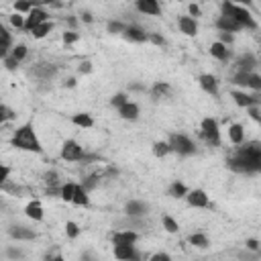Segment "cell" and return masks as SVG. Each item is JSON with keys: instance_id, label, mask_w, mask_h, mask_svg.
<instances>
[{"instance_id": "1", "label": "cell", "mask_w": 261, "mask_h": 261, "mask_svg": "<svg viewBox=\"0 0 261 261\" xmlns=\"http://www.w3.org/2000/svg\"><path fill=\"white\" fill-rule=\"evenodd\" d=\"M227 167L233 169L235 173H245L253 176L261 171V143L251 141L243 143L235 149V153L227 159Z\"/></svg>"}, {"instance_id": "2", "label": "cell", "mask_w": 261, "mask_h": 261, "mask_svg": "<svg viewBox=\"0 0 261 261\" xmlns=\"http://www.w3.org/2000/svg\"><path fill=\"white\" fill-rule=\"evenodd\" d=\"M11 145H13L15 149H21V151L43 153V145H41L39 137H37L35 127H33L31 121L25 123V125H21V127L13 133V137H11Z\"/></svg>"}, {"instance_id": "3", "label": "cell", "mask_w": 261, "mask_h": 261, "mask_svg": "<svg viewBox=\"0 0 261 261\" xmlns=\"http://www.w3.org/2000/svg\"><path fill=\"white\" fill-rule=\"evenodd\" d=\"M220 11H222V15L233 17L243 29H251V31L257 29V21L253 19V15H251L245 7H239V5H233V3H222V5H220Z\"/></svg>"}, {"instance_id": "4", "label": "cell", "mask_w": 261, "mask_h": 261, "mask_svg": "<svg viewBox=\"0 0 261 261\" xmlns=\"http://www.w3.org/2000/svg\"><path fill=\"white\" fill-rule=\"evenodd\" d=\"M167 145L180 157H190L196 153V143L188 135H182V133H171L167 139Z\"/></svg>"}, {"instance_id": "5", "label": "cell", "mask_w": 261, "mask_h": 261, "mask_svg": "<svg viewBox=\"0 0 261 261\" xmlns=\"http://www.w3.org/2000/svg\"><path fill=\"white\" fill-rule=\"evenodd\" d=\"M200 137L206 141V145L210 147H220L222 139H220V129H218V123L212 119V117H206L202 123H200Z\"/></svg>"}, {"instance_id": "6", "label": "cell", "mask_w": 261, "mask_h": 261, "mask_svg": "<svg viewBox=\"0 0 261 261\" xmlns=\"http://www.w3.org/2000/svg\"><path fill=\"white\" fill-rule=\"evenodd\" d=\"M61 159L65 161H82L86 155H84V149L82 145L76 141V139H65L63 145H61Z\"/></svg>"}, {"instance_id": "7", "label": "cell", "mask_w": 261, "mask_h": 261, "mask_svg": "<svg viewBox=\"0 0 261 261\" xmlns=\"http://www.w3.org/2000/svg\"><path fill=\"white\" fill-rule=\"evenodd\" d=\"M49 21V15H47V11L43 9V7H39L37 5L27 17H25V31H29V33H33V29H37L39 25H43V23H47Z\"/></svg>"}, {"instance_id": "8", "label": "cell", "mask_w": 261, "mask_h": 261, "mask_svg": "<svg viewBox=\"0 0 261 261\" xmlns=\"http://www.w3.org/2000/svg\"><path fill=\"white\" fill-rule=\"evenodd\" d=\"M57 71H59V67L55 63H37V65L31 67V76H35L37 80L47 82V80L57 76Z\"/></svg>"}, {"instance_id": "9", "label": "cell", "mask_w": 261, "mask_h": 261, "mask_svg": "<svg viewBox=\"0 0 261 261\" xmlns=\"http://www.w3.org/2000/svg\"><path fill=\"white\" fill-rule=\"evenodd\" d=\"M231 98H233L235 104L241 106V108H249V106H259V104H261L259 94H247L245 90H233V92H231Z\"/></svg>"}, {"instance_id": "10", "label": "cell", "mask_w": 261, "mask_h": 261, "mask_svg": "<svg viewBox=\"0 0 261 261\" xmlns=\"http://www.w3.org/2000/svg\"><path fill=\"white\" fill-rule=\"evenodd\" d=\"M186 202H188L192 208H208L210 206V198L204 190L196 188V190H188L186 194Z\"/></svg>"}, {"instance_id": "11", "label": "cell", "mask_w": 261, "mask_h": 261, "mask_svg": "<svg viewBox=\"0 0 261 261\" xmlns=\"http://www.w3.org/2000/svg\"><path fill=\"white\" fill-rule=\"evenodd\" d=\"M113 253L119 261H141V255L135 245H113Z\"/></svg>"}, {"instance_id": "12", "label": "cell", "mask_w": 261, "mask_h": 261, "mask_svg": "<svg viewBox=\"0 0 261 261\" xmlns=\"http://www.w3.org/2000/svg\"><path fill=\"white\" fill-rule=\"evenodd\" d=\"M259 65L257 57L253 53H245L241 55L237 61H235V71H241V73H255V67Z\"/></svg>"}, {"instance_id": "13", "label": "cell", "mask_w": 261, "mask_h": 261, "mask_svg": "<svg viewBox=\"0 0 261 261\" xmlns=\"http://www.w3.org/2000/svg\"><path fill=\"white\" fill-rule=\"evenodd\" d=\"M198 84H200V88L206 92V94H210V96H214V98H218V80L212 76V73H200L198 76Z\"/></svg>"}, {"instance_id": "14", "label": "cell", "mask_w": 261, "mask_h": 261, "mask_svg": "<svg viewBox=\"0 0 261 261\" xmlns=\"http://www.w3.org/2000/svg\"><path fill=\"white\" fill-rule=\"evenodd\" d=\"M216 29L220 31V33H239V31H243V27L233 19V17H227V15H220L218 19H216Z\"/></svg>"}, {"instance_id": "15", "label": "cell", "mask_w": 261, "mask_h": 261, "mask_svg": "<svg viewBox=\"0 0 261 261\" xmlns=\"http://www.w3.org/2000/svg\"><path fill=\"white\" fill-rule=\"evenodd\" d=\"M149 212V204L143 200H129L125 204V214L127 216H135V218H143Z\"/></svg>"}, {"instance_id": "16", "label": "cell", "mask_w": 261, "mask_h": 261, "mask_svg": "<svg viewBox=\"0 0 261 261\" xmlns=\"http://www.w3.org/2000/svg\"><path fill=\"white\" fill-rule=\"evenodd\" d=\"M123 37L127 41H131V43H145L147 41V37H149V33H145L141 27H137V25H127V29L123 31Z\"/></svg>"}, {"instance_id": "17", "label": "cell", "mask_w": 261, "mask_h": 261, "mask_svg": "<svg viewBox=\"0 0 261 261\" xmlns=\"http://www.w3.org/2000/svg\"><path fill=\"white\" fill-rule=\"evenodd\" d=\"M137 241H139V233L137 231L121 229V231L113 233V245H135Z\"/></svg>"}, {"instance_id": "18", "label": "cell", "mask_w": 261, "mask_h": 261, "mask_svg": "<svg viewBox=\"0 0 261 261\" xmlns=\"http://www.w3.org/2000/svg\"><path fill=\"white\" fill-rule=\"evenodd\" d=\"M135 9L143 15H151V17H159L161 15V7L157 0H137Z\"/></svg>"}, {"instance_id": "19", "label": "cell", "mask_w": 261, "mask_h": 261, "mask_svg": "<svg viewBox=\"0 0 261 261\" xmlns=\"http://www.w3.org/2000/svg\"><path fill=\"white\" fill-rule=\"evenodd\" d=\"M9 235L15 239V241H35L37 239V233L33 229H27L23 225H13L9 229Z\"/></svg>"}, {"instance_id": "20", "label": "cell", "mask_w": 261, "mask_h": 261, "mask_svg": "<svg viewBox=\"0 0 261 261\" xmlns=\"http://www.w3.org/2000/svg\"><path fill=\"white\" fill-rule=\"evenodd\" d=\"M178 27L186 37H196L198 35V21L190 19V17H180L178 19Z\"/></svg>"}, {"instance_id": "21", "label": "cell", "mask_w": 261, "mask_h": 261, "mask_svg": "<svg viewBox=\"0 0 261 261\" xmlns=\"http://www.w3.org/2000/svg\"><path fill=\"white\" fill-rule=\"evenodd\" d=\"M25 214H27V218H31V220H35V222H41V220L45 218V212H43V206H41L39 200H31V202L25 206Z\"/></svg>"}, {"instance_id": "22", "label": "cell", "mask_w": 261, "mask_h": 261, "mask_svg": "<svg viewBox=\"0 0 261 261\" xmlns=\"http://www.w3.org/2000/svg\"><path fill=\"white\" fill-rule=\"evenodd\" d=\"M139 113H141L139 104H137V102H131V100H129L125 106L119 108V117H121L123 121H137V119H139Z\"/></svg>"}, {"instance_id": "23", "label": "cell", "mask_w": 261, "mask_h": 261, "mask_svg": "<svg viewBox=\"0 0 261 261\" xmlns=\"http://www.w3.org/2000/svg\"><path fill=\"white\" fill-rule=\"evenodd\" d=\"M208 51H210V55H212V57H216L218 61H229V59L233 57L231 49H229V47H225L222 43H218V41H216V43H212Z\"/></svg>"}, {"instance_id": "24", "label": "cell", "mask_w": 261, "mask_h": 261, "mask_svg": "<svg viewBox=\"0 0 261 261\" xmlns=\"http://www.w3.org/2000/svg\"><path fill=\"white\" fill-rule=\"evenodd\" d=\"M229 141H231L233 145H237V147L245 143V129H243V125L233 123V125L229 127Z\"/></svg>"}, {"instance_id": "25", "label": "cell", "mask_w": 261, "mask_h": 261, "mask_svg": "<svg viewBox=\"0 0 261 261\" xmlns=\"http://www.w3.org/2000/svg\"><path fill=\"white\" fill-rule=\"evenodd\" d=\"M71 204H76V206H90V194L82 188L80 184H76V190H73V198H71Z\"/></svg>"}, {"instance_id": "26", "label": "cell", "mask_w": 261, "mask_h": 261, "mask_svg": "<svg viewBox=\"0 0 261 261\" xmlns=\"http://www.w3.org/2000/svg\"><path fill=\"white\" fill-rule=\"evenodd\" d=\"M169 84L167 82H155L153 86H151V90H149V94H151V98L153 100H159V98H163V96H167L169 94Z\"/></svg>"}, {"instance_id": "27", "label": "cell", "mask_w": 261, "mask_h": 261, "mask_svg": "<svg viewBox=\"0 0 261 261\" xmlns=\"http://www.w3.org/2000/svg\"><path fill=\"white\" fill-rule=\"evenodd\" d=\"M76 127H82V129H90V127H94V119L88 115V113H78V115H73L71 119H69Z\"/></svg>"}, {"instance_id": "28", "label": "cell", "mask_w": 261, "mask_h": 261, "mask_svg": "<svg viewBox=\"0 0 261 261\" xmlns=\"http://www.w3.org/2000/svg\"><path fill=\"white\" fill-rule=\"evenodd\" d=\"M167 194L171 196V198H176V200H180V198H186V194H188V188H186V184L184 182H173L171 186H169V190H167Z\"/></svg>"}, {"instance_id": "29", "label": "cell", "mask_w": 261, "mask_h": 261, "mask_svg": "<svg viewBox=\"0 0 261 261\" xmlns=\"http://www.w3.org/2000/svg\"><path fill=\"white\" fill-rule=\"evenodd\" d=\"M188 243L194 245V247H198V249H206V247L210 245V241H208V237H206L204 233H194V235H190V237H188Z\"/></svg>"}, {"instance_id": "30", "label": "cell", "mask_w": 261, "mask_h": 261, "mask_svg": "<svg viewBox=\"0 0 261 261\" xmlns=\"http://www.w3.org/2000/svg\"><path fill=\"white\" fill-rule=\"evenodd\" d=\"M121 227L127 229V231H135V229L145 227V220H143V218H135V216H127V218L121 222Z\"/></svg>"}, {"instance_id": "31", "label": "cell", "mask_w": 261, "mask_h": 261, "mask_svg": "<svg viewBox=\"0 0 261 261\" xmlns=\"http://www.w3.org/2000/svg\"><path fill=\"white\" fill-rule=\"evenodd\" d=\"M73 190H76V184H73V182L63 184L61 188H59V198H61L63 202H71V198H73Z\"/></svg>"}, {"instance_id": "32", "label": "cell", "mask_w": 261, "mask_h": 261, "mask_svg": "<svg viewBox=\"0 0 261 261\" xmlns=\"http://www.w3.org/2000/svg\"><path fill=\"white\" fill-rule=\"evenodd\" d=\"M169 153H171V149H169L167 141H157V143H153V155H155V157L163 159V157L169 155Z\"/></svg>"}, {"instance_id": "33", "label": "cell", "mask_w": 261, "mask_h": 261, "mask_svg": "<svg viewBox=\"0 0 261 261\" xmlns=\"http://www.w3.org/2000/svg\"><path fill=\"white\" fill-rule=\"evenodd\" d=\"M51 31H53V23H51V21H47V23L39 25L37 29H33V37H35V39H43V37H47Z\"/></svg>"}, {"instance_id": "34", "label": "cell", "mask_w": 261, "mask_h": 261, "mask_svg": "<svg viewBox=\"0 0 261 261\" xmlns=\"http://www.w3.org/2000/svg\"><path fill=\"white\" fill-rule=\"evenodd\" d=\"M161 225H163V229H165L169 235H176V233L180 231V225L176 222V218H171L169 214H165V216L161 218Z\"/></svg>"}, {"instance_id": "35", "label": "cell", "mask_w": 261, "mask_h": 261, "mask_svg": "<svg viewBox=\"0 0 261 261\" xmlns=\"http://www.w3.org/2000/svg\"><path fill=\"white\" fill-rule=\"evenodd\" d=\"M17 119V113L13 108H9L7 104H0V125H5L7 121H15Z\"/></svg>"}, {"instance_id": "36", "label": "cell", "mask_w": 261, "mask_h": 261, "mask_svg": "<svg viewBox=\"0 0 261 261\" xmlns=\"http://www.w3.org/2000/svg\"><path fill=\"white\" fill-rule=\"evenodd\" d=\"M80 233H82V229L78 227V222H73V220L65 222V235H67V239H78Z\"/></svg>"}, {"instance_id": "37", "label": "cell", "mask_w": 261, "mask_h": 261, "mask_svg": "<svg viewBox=\"0 0 261 261\" xmlns=\"http://www.w3.org/2000/svg\"><path fill=\"white\" fill-rule=\"evenodd\" d=\"M125 29H127V25L121 23V21H108V23H106V31H108L110 35H123Z\"/></svg>"}, {"instance_id": "38", "label": "cell", "mask_w": 261, "mask_h": 261, "mask_svg": "<svg viewBox=\"0 0 261 261\" xmlns=\"http://www.w3.org/2000/svg\"><path fill=\"white\" fill-rule=\"evenodd\" d=\"M249 76H251V73H241V71H235V73H233V78H231V82H233L235 86L247 88V84H249Z\"/></svg>"}, {"instance_id": "39", "label": "cell", "mask_w": 261, "mask_h": 261, "mask_svg": "<svg viewBox=\"0 0 261 261\" xmlns=\"http://www.w3.org/2000/svg\"><path fill=\"white\" fill-rule=\"evenodd\" d=\"M127 102H129V96H127L125 92H117L113 98H110V106H113V108H117V110H119L121 106H125Z\"/></svg>"}, {"instance_id": "40", "label": "cell", "mask_w": 261, "mask_h": 261, "mask_svg": "<svg viewBox=\"0 0 261 261\" xmlns=\"http://www.w3.org/2000/svg\"><path fill=\"white\" fill-rule=\"evenodd\" d=\"M27 53H29V49H27V45H23V43H21V45H15V47L11 49V57H15L19 63L27 57Z\"/></svg>"}, {"instance_id": "41", "label": "cell", "mask_w": 261, "mask_h": 261, "mask_svg": "<svg viewBox=\"0 0 261 261\" xmlns=\"http://www.w3.org/2000/svg\"><path fill=\"white\" fill-rule=\"evenodd\" d=\"M80 186H82V188L90 194L94 188H98V176H88L86 180H82V184H80Z\"/></svg>"}, {"instance_id": "42", "label": "cell", "mask_w": 261, "mask_h": 261, "mask_svg": "<svg viewBox=\"0 0 261 261\" xmlns=\"http://www.w3.org/2000/svg\"><path fill=\"white\" fill-rule=\"evenodd\" d=\"M35 7L37 5H33V3H15V13L17 15H29Z\"/></svg>"}, {"instance_id": "43", "label": "cell", "mask_w": 261, "mask_h": 261, "mask_svg": "<svg viewBox=\"0 0 261 261\" xmlns=\"http://www.w3.org/2000/svg\"><path fill=\"white\" fill-rule=\"evenodd\" d=\"M247 88H251V90H255V92H261V76H259V73H251Z\"/></svg>"}, {"instance_id": "44", "label": "cell", "mask_w": 261, "mask_h": 261, "mask_svg": "<svg viewBox=\"0 0 261 261\" xmlns=\"http://www.w3.org/2000/svg\"><path fill=\"white\" fill-rule=\"evenodd\" d=\"M80 41V35L76 31H65L63 33V43L65 45H73V43H78Z\"/></svg>"}, {"instance_id": "45", "label": "cell", "mask_w": 261, "mask_h": 261, "mask_svg": "<svg viewBox=\"0 0 261 261\" xmlns=\"http://www.w3.org/2000/svg\"><path fill=\"white\" fill-rule=\"evenodd\" d=\"M9 21H11V25L17 27V29H25V17H23V15H17V13H15V15L9 17Z\"/></svg>"}, {"instance_id": "46", "label": "cell", "mask_w": 261, "mask_h": 261, "mask_svg": "<svg viewBox=\"0 0 261 261\" xmlns=\"http://www.w3.org/2000/svg\"><path fill=\"white\" fill-rule=\"evenodd\" d=\"M147 41H151L153 45H159V47H163V45H165V39H163L161 35H157V33H149Z\"/></svg>"}, {"instance_id": "47", "label": "cell", "mask_w": 261, "mask_h": 261, "mask_svg": "<svg viewBox=\"0 0 261 261\" xmlns=\"http://www.w3.org/2000/svg\"><path fill=\"white\" fill-rule=\"evenodd\" d=\"M0 43H7V45H13V37H11V33L0 25Z\"/></svg>"}, {"instance_id": "48", "label": "cell", "mask_w": 261, "mask_h": 261, "mask_svg": "<svg viewBox=\"0 0 261 261\" xmlns=\"http://www.w3.org/2000/svg\"><path fill=\"white\" fill-rule=\"evenodd\" d=\"M247 113H249V117L255 121V123H261V110H259V106H249V108H245Z\"/></svg>"}, {"instance_id": "49", "label": "cell", "mask_w": 261, "mask_h": 261, "mask_svg": "<svg viewBox=\"0 0 261 261\" xmlns=\"http://www.w3.org/2000/svg\"><path fill=\"white\" fill-rule=\"evenodd\" d=\"M149 261H173V259H171V255H169V253L159 251V253H153L151 257H149Z\"/></svg>"}, {"instance_id": "50", "label": "cell", "mask_w": 261, "mask_h": 261, "mask_svg": "<svg viewBox=\"0 0 261 261\" xmlns=\"http://www.w3.org/2000/svg\"><path fill=\"white\" fill-rule=\"evenodd\" d=\"M233 41H235V35H231V33H220V39H218V43H222L225 47H229Z\"/></svg>"}, {"instance_id": "51", "label": "cell", "mask_w": 261, "mask_h": 261, "mask_svg": "<svg viewBox=\"0 0 261 261\" xmlns=\"http://www.w3.org/2000/svg\"><path fill=\"white\" fill-rule=\"evenodd\" d=\"M5 67H7L9 71H17V69H19V61L9 55V57H5Z\"/></svg>"}, {"instance_id": "52", "label": "cell", "mask_w": 261, "mask_h": 261, "mask_svg": "<svg viewBox=\"0 0 261 261\" xmlns=\"http://www.w3.org/2000/svg\"><path fill=\"white\" fill-rule=\"evenodd\" d=\"M245 249L251 253H259V241L257 239H247L245 241Z\"/></svg>"}, {"instance_id": "53", "label": "cell", "mask_w": 261, "mask_h": 261, "mask_svg": "<svg viewBox=\"0 0 261 261\" xmlns=\"http://www.w3.org/2000/svg\"><path fill=\"white\" fill-rule=\"evenodd\" d=\"M9 176H11V167L5 165V163H0V186L9 180Z\"/></svg>"}, {"instance_id": "54", "label": "cell", "mask_w": 261, "mask_h": 261, "mask_svg": "<svg viewBox=\"0 0 261 261\" xmlns=\"http://www.w3.org/2000/svg\"><path fill=\"white\" fill-rule=\"evenodd\" d=\"M188 13H190V15H188L190 19H194V17H196V19H198V17H202V9H200L198 5H194V3H192V5H188Z\"/></svg>"}, {"instance_id": "55", "label": "cell", "mask_w": 261, "mask_h": 261, "mask_svg": "<svg viewBox=\"0 0 261 261\" xmlns=\"http://www.w3.org/2000/svg\"><path fill=\"white\" fill-rule=\"evenodd\" d=\"M7 255H9L11 259H23V257H25V253H23L21 249H17V247H9V249H7Z\"/></svg>"}, {"instance_id": "56", "label": "cell", "mask_w": 261, "mask_h": 261, "mask_svg": "<svg viewBox=\"0 0 261 261\" xmlns=\"http://www.w3.org/2000/svg\"><path fill=\"white\" fill-rule=\"evenodd\" d=\"M43 178H45V184H51V186L57 184V173H55V171H47Z\"/></svg>"}, {"instance_id": "57", "label": "cell", "mask_w": 261, "mask_h": 261, "mask_svg": "<svg viewBox=\"0 0 261 261\" xmlns=\"http://www.w3.org/2000/svg\"><path fill=\"white\" fill-rule=\"evenodd\" d=\"M92 71V63L86 59V61H82L80 63V73H90Z\"/></svg>"}, {"instance_id": "58", "label": "cell", "mask_w": 261, "mask_h": 261, "mask_svg": "<svg viewBox=\"0 0 261 261\" xmlns=\"http://www.w3.org/2000/svg\"><path fill=\"white\" fill-rule=\"evenodd\" d=\"M82 21L90 25V23H92V15H90V13H82Z\"/></svg>"}, {"instance_id": "59", "label": "cell", "mask_w": 261, "mask_h": 261, "mask_svg": "<svg viewBox=\"0 0 261 261\" xmlns=\"http://www.w3.org/2000/svg\"><path fill=\"white\" fill-rule=\"evenodd\" d=\"M80 261H94V259H92V253H88V251H86V253H82Z\"/></svg>"}, {"instance_id": "60", "label": "cell", "mask_w": 261, "mask_h": 261, "mask_svg": "<svg viewBox=\"0 0 261 261\" xmlns=\"http://www.w3.org/2000/svg\"><path fill=\"white\" fill-rule=\"evenodd\" d=\"M65 86H67V88H73V86H76V78H67Z\"/></svg>"}, {"instance_id": "61", "label": "cell", "mask_w": 261, "mask_h": 261, "mask_svg": "<svg viewBox=\"0 0 261 261\" xmlns=\"http://www.w3.org/2000/svg\"><path fill=\"white\" fill-rule=\"evenodd\" d=\"M67 23H69V27H76V25H78V19H73V17H69V19H67Z\"/></svg>"}, {"instance_id": "62", "label": "cell", "mask_w": 261, "mask_h": 261, "mask_svg": "<svg viewBox=\"0 0 261 261\" xmlns=\"http://www.w3.org/2000/svg\"><path fill=\"white\" fill-rule=\"evenodd\" d=\"M129 88H131V90H145L141 84H133V86H129Z\"/></svg>"}, {"instance_id": "63", "label": "cell", "mask_w": 261, "mask_h": 261, "mask_svg": "<svg viewBox=\"0 0 261 261\" xmlns=\"http://www.w3.org/2000/svg\"><path fill=\"white\" fill-rule=\"evenodd\" d=\"M53 261H65V259H63L61 255H55V257H53Z\"/></svg>"}, {"instance_id": "64", "label": "cell", "mask_w": 261, "mask_h": 261, "mask_svg": "<svg viewBox=\"0 0 261 261\" xmlns=\"http://www.w3.org/2000/svg\"><path fill=\"white\" fill-rule=\"evenodd\" d=\"M0 25H3V23H0Z\"/></svg>"}]
</instances>
